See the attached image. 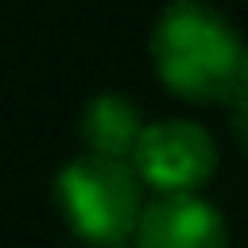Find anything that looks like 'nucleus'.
Here are the masks:
<instances>
[{"mask_svg": "<svg viewBox=\"0 0 248 248\" xmlns=\"http://www.w3.org/2000/svg\"><path fill=\"white\" fill-rule=\"evenodd\" d=\"M248 46L236 27L202 0H174L151 27V66L163 89L190 105L232 101Z\"/></svg>", "mask_w": 248, "mask_h": 248, "instance_id": "1", "label": "nucleus"}, {"mask_svg": "<svg viewBox=\"0 0 248 248\" xmlns=\"http://www.w3.org/2000/svg\"><path fill=\"white\" fill-rule=\"evenodd\" d=\"M54 202L66 229L85 244H120L132 236L140 209L147 202V186L140 182L128 159L108 155H78L54 178Z\"/></svg>", "mask_w": 248, "mask_h": 248, "instance_id": "2", "label": "nucleus"}, {"mask_svg": "<svg viewBox=\"0 0 248 248\" xmlns=\"http://www.w3.org/2000/svg\"><path fill=\"white\" fill-rule=\"evenodd\" d=\"M217 143L198 120L170 116L143 124L128 163L155 194H202V186L217 174Z\"/></svg>", "mask_w": 248, "mask_h": 248, "instance_id": "3", "label": "nucleus"}, {"mask_svg": "<svg viewBox=\"0 0 248 248\" xmlns=\"http://www.w3.org/2000/svg\"><path fill=\"white\" fill-rule=\"evenodd\" d=\"M128 240L132 248H229V225L202 194H155Z\"/></svg>", "mask_w": 248, "mask_h": 248, "instance_id": "4", "label": "nucleus"}, {"mask_svg": "<svg viewBox=\"0 0 248 248\" xmlns=\"http://www.w3.org/2000/svg\"><path fill=\"white\" fill-rule=\"evenodd\" d=\"M143 112L132 97L124 93H97L81 116H78V136L85 143V151L93 155H108V159H132L136 140L143 132Z\"/></svg>", "mask_w": 248, "mask_h": 248, "instance_id": "5", "label": "nucleus"}, {"mask_svg": "<svg viewBox=\"0 0 248 248\" xmlns=\"http://www.w3.org/2000/svg\"><path fill=\"white\" fill-rule=\"evenodd\" d=\"M232 105V136H236V143L244 147V155H248V101L244 97H236V101H229Z\"/></svg>", "mask_w": 248, "mask_h": 248, "instance_id": "6", "label": "nucleus"}, {"mask_svg": "<svg viewBox=\"0 0 248 248\" xmlns=\"http://www.w3.org/2000/svg\"><path fill=\"white\" fill-rule=\"evenodd\" d=\"M236 97H244V101H248V54H244V70H240V85H236L232 101H236Z\"/></svg>", "mask_w": 248, "mask_h": 248, "instance_id": "7", "label": "nucleus"}]
</instances>
